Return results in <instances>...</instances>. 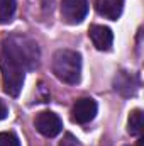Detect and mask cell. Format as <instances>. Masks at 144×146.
I'll return each mask as SVG.
<instances>
[{"label": "cell", "mask_w": 144, "mask_h": 146, "mask_svg": "<svg viewBox=\"0 0 144 146\" xmlns=\"http://www.w3.org/2000/svg\"><path fill=\"white\" fill-rule=\"evenodd\" d=\"M122 9H124V0H95L97 14L110 21H117L122 14Z\"/></svg>", "instance_id": "9"}, {"label": "cell", "mask_w": 144, "mask_h": 146, "mask_svg": "<svg viewBox=\"0 0 144 146\" xmlns=\"http://www.w3.org/2000/svg\"><path fill=\"white\" fill-rule=\"evenodd\" d=\"M0 146H20L19 138L14 133H0Z\"/></svg>", "instance_id": "12"}, {"label": "cell", "mask_w": 144, "mask_h": 146, "mask_svg": "<svg viewBox=\"0 0 144 146\" xmlns=\"http://www.w3.org/2000/svg\"><path fill=\"white\" fill-rule=\"evenodd\" d=\"M88 36L92 39L93 46L98 49V51H108L112 48V42H114V34L112 31L105 27V26H92L90 31H88Z\"/></svg>", "instance_id": "7"}, {"label": "cell", "mask_w": 144, "mask_h": 146, "mask_svg": "<svg viewBox=\"0 0 144 146\" xmlns=\"http://www.w3.org/2000/svg\"><path fill=\"white\" fill-rule=\"evenodd\" d=\"M97 110H98V106L93 99H88V97L78 99L71 109V121L76 124H87L95 119Z\"/></svg>", "instance_id": "6"}, {"label": "cell", "mask_w": 144, "mask_h": 146, "mask_svg": "<svg viewBox=\"0 0 144 146\" xmlns=\"http://www.w3.org/2000/svg\"><path fill=\"white\" fill-rule=\"evenodd\" d=\"M127 131L131 136H139L143 131V110L134 109L127 119Z\"/></svg>", "instance_id": "10"}, {"label": "cell", "mask_w": 144, "mask_h": 146, "mask_svg": "<svg viewBox=\"0 0 144 146\" xmlns=\"http://www.w3.org/2000/svg\"><path fill=\"white\" fill-rule=\"evenodd\" d=\"M114 88L120 94V95H134L139 88V82L137 78L132 75V73H127V72H120L117 73L115 80H114Z\"/></svg>", "instance_id": "8"}, {"label": "cell", "mask_w": 144, "mask_h": 146, "mask_svg": "<svg viewBox=\"0 0 144 146\" xmlns=\"http://www.w3.org/2000/svg\"><path fill=\"white\" fill-rule=\"evenodd\" d=\"M59 146H80V143H78V139H76L73 134L66 133L65 138H63V141L59 143Z\"/></svg>", "instance_id": "13"}, {"label": "cell", "mask_w": 144, "mask_h": 146, "mask_svg": "<svg viewBox=\"0 0 144 146\" xmlns=\"http://www.w3.org/2000/svg\"><path fill=\"white\" fill-rule=\"evenodd\" d=\"M0 53L10 60L12 63H15L17 66H20L22 70H34L39 65V48L34 39L24 34H10L2 41V49Z\"/></svg>", "instance_id": "1"}, {"label": "cell", "mask_w": 144, "mask_h": 146, "mask_svg": "<svg viewBox=\"0 0 144 146\" xmlns=\"http://www.w3.org/2000/svg\"><path fill=\"white\" fill-rule=\"evenodd\" d=\"M15 14V0H0V24H9Z\"/></svg>", "instance_id": "11"}, {"label": "cell", "mask_w": 144, "mask_h": 146, "mask_svg": "<svg viewBox=\"0 0 144 146\" xmlns=\"http://www.w3.org/2000/svg\"><path fill=\"white\" fill-rule=\"evenodd\" d=\"M88 14L87 0H63L61 2V17L66 24H80Z\"/></svg>", "instance_id": "5"}, {"label": "cell", "mask_w": 144, "mask_h": 146, "mask_svg": "<svg viewBox=\"0 0 144 146\" xmlns=\"http://www.w3.org/2000/svg\"><path fill=\"white\" fill-rule=\"evenodd\" d=\"M53 73L63 83L75 85L81 78V56L73 49H59L53 56Z\"/></svg>", "instance_id": "2"}, {"label": "cell", "mask_w": 144, "mask_h": 146, "mask_svg": "<svg viewBox=\"0 0 144 146\" xmlns=\"http://www.w3.org/2000/svg\"><path fill=\"white\" fill-rule=\"evenodd\" d=\"M5 115H7V106L0 100V121H2V119H5Z\"/></svg>", "instance_id": "14"}, {"label": "cell", "mask_w": 144, "mask_h": 146, "mask_svg": "<svg viewBox=\"0 0 144 146\" xmlns=\"http://www.w3.org/2000/svg\"><path fill=\"white\" fill-rule=\"evenodd\" d=\"M0 72H2V85L5 94H9L10 97H17L24 85V70L0 53Z\"/></svg>", "instance_id": "3"}, {"label": "cell", "mask_w": 144, "mask_h": 146, "mask_svg": "<svg viewBox=\"0 0 144 146\" xmlns=\"http://www.w3.org/2000/svg\"><path fill=\"white\" fill-rule=\"evenodd\" d=\"M36 129L46 138H54L63 131V121L51 110L39 112L34 119Z\"/></svg>", "instance_id": "4"}]
</instances>
